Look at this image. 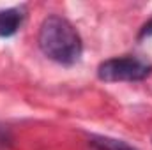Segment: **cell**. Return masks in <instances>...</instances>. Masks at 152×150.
Masks as SVG:
<instances>
[{
  "mask_svg": "<svg viewBox=\"0 0 152 150\" xmlns=\"http://www.w3.org/2000/svg\"><path fill=\"white\" fill-rule=\"evenodd\" d=\"M149 36H152V20H149V21L142 27V30H140V36H138V37L145 39V37H149Z\"/></svg>",
  "mask_w": 152,
  "mask_h": 150,
  "instance_id": "5b68a950",
  "label": "cell"
},
{
  "mask_svg": "<svg viewBox=\"0 0 152 150\" xmlns=\"http://www.w3.org/2000/svg\"><path fill=\"white\" fill-rule=\"evenodd\" d=\"M152 73L149 62L136 57H115L104 60L97 67V76L103 81L118 83V81H142Z\"/></svg>",
  "mask_w": 152,
  "mask_h": 150,
  "instance_id": "7a4b0ae2",
  "label": "cell"
},
{
  "mask_svg": "<svg viewBox=\"0 0 152 150\" xmlns=\"http://www.w3.org/2000/svg\"><path fill=\"white\" fill-rule=\"evenodd\" d=\"M39 48L53 62L71 66L80 60L83 42L73 23L58 14L42 20L39 28Z\"/></svg>",
  "mask_w": 152,
  "mask_h": 150,
  "instance_id": "6da1fadb",
  "label": "cell"
},
{
  "mask_svg": "<svg viewBox=\"0 0 152 150\" xmlns=\"http://www.w3.org/2000/svg\"><path fill=\"white\" fill-rule=\"evenodd\" d=\"M25 12L21 7H7L0 9V37H11L14 36L21 23H23Z\"/></svg>",
  "mask_w": 152,
  "mask_h": 150,
  "instance_id": "3957f363",
  "label": "cell"
},
{
  "mask_svg": "<svg viewBox=\"0 0 152 150\" xmlns=\"http://www.w3.org/2000/svg\"><path fill=\"white\" fill-rule=\"evenodd\" d=\"M90 145L97 150H136L129 143H126L122 140L110 138V136H92L90 138Z\"/></svg>",
  "mask_w": 152,
  "mask_h": 150,
  "instance_id": "277c9868",
  "label": "cell"
}]
</instances>
